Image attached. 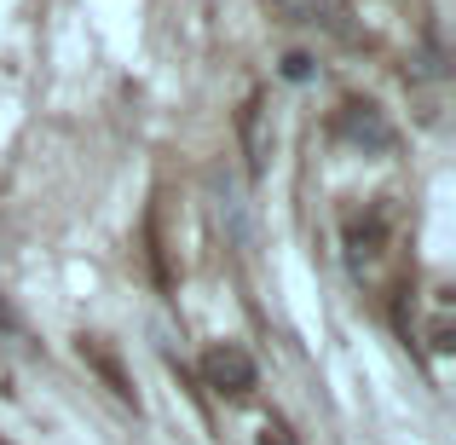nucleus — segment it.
Wrapping results in <instances>:
<instances>
[{
  "label": "nucleus",
  "instance_id": "423d86ee",
  "mask_svg": "<svg viewBox=\"0 0 456 445\" xmlns=\"http://www.w3.org/2000/svg\"><path fill=\"white\" fill-rule=\"evenodd\" d=\"M243 145H248V168H260V99L243 104Z\"/></svg>",
  "mask_w": 456,
  "mask_h": 445
},
{
  "label": "nucleus",
  "instance_id": "0eeeda50",
  "mask_svg": "<svg viewBox=\"0 0 456 445\" xmlns=\"http://www.w3.org/2000/svg\"><path fill=\"white\" fill-rule=\"evenodd\" d=\"M260 445H301V434H295L289 423H278V416H272V423L260 428Z\"/></svg>",
  "mask_w": 456,
  "mask_h": 445
},
{
  "label": "nucleus",
  "instance_id": "39448f33",
  "mask_svg": "<svg viewBox=\"0 0 456 445\" xmlns=\"http://www.w3.org/2000/svg\"><path fill=\"white\" fill-rule=\"evenodd\" d=\"M81 358H87V365H99V370H104V382H110V388H116V400H134V388H127L122 365H116V358L104 353V347L93 342V335H81Z\"/></svg>",
  "mask_w": 456,
  "mask_h": 445
},
{
  "label": "nucleus",
  "instance_id": "20e7f679",
  "mask_svg": "<svg viewBox=\"0 0 456 445\" xmlns=\"http://www.w3.org/2000/svg\"><path fill=\"white\" fill-rule=\"evenodd\" d=\"M381 237H387V214L353 220V226H346V249H353V260H370V255L381 249Z\"/></svg>",
  "mask_w": 456,
  "mask_h": 445
},
{
  "label": "nucleus",
  "instance_id": "1a4fd4ad",
  "mask_svg": "<svg viewBox=\"0 0 456 445\" xmlns=\"http://www.w3.org/2000/svg\"><path fill=\"white\" fill-rule=\"evenodd\" d=\"M0 330H18V312H12V301L0 295Z\"/></svg>",
  "mask_w": 456,
  "mask_h": 445
},
{
  "label": "nucleus",
  "instance_id": "f257e3e1",
  "mask_svg": "<svg viewBox=\"0 0 456 445\" xmlns=\"http://www.w3.org/2000/svg\"><path fill=\"white\" fill-rule=\"evenodd\" d=\"M202 376H208V388L225 393V400H248V393H255V358L237 342H214L208 353H202Z\"/></svg>",
  "mask_w": 456,
  "mask_h": 445
},
{
  "label": "nucleus",
  "instance_id": "6e6552de",
  "mask_svg": "<svg viewBox=\"0 0 456 445\" xmlns=\"http://www.w3.org/2000/svg\"><path fill=\"white\" fill-rule=\"evenodd\" d=\"M283 76H289V81H306L312 76V58L306 53H289V58H283Z\"/></svg>",
  "mask_w": 456,
  "mask_h": 445
},
{
  "label": "nucleus",
  "instance_id": "9d476101",
  "mask_svg": "<svg viewBox=\"0 0 456 445\" xmlns=\"http://www.w3.org/2000/svg\"><path fill=\"white\" fill-rule=\"evenodd\" d=\"M0 445H6V440H0Z\"/></svg>",
  "mask_w": 456,
  "mask_h": 445
},
{
  "label": "nucleus",
  "instance_id": "f03ea898",
  "mask_svg": "<svg viewBox=\"0 0 456 445\" xmlns=\"http://www.w3.org/2000/svg\"><path fill=\"white\" fill-rule=\"evenodd\" d=\"M266 6L289 23H312V29L335 35V41H353V23H346V12L335 0H266Z\"/></svg>",
  "mask_w": 456,
  "mask_h": 445
},
{
  "label": "nucleus",
  "instance_id": "7ed1b4c3",
  "mask_svg": "<svg viewBox=\"0 0 456 445\" xmlns=\"http://www.w3.org/2000/svg\"><path fill=\"white\" fill-rule=\"evenodd\" d=\"M341 134H346V139H358V145H376V151H387V145H393V128L376 116V104H358V99L341 111Z\"/></svg>",
  "mask_w": 456,
  "mask_h": 445
}]
</instances>
